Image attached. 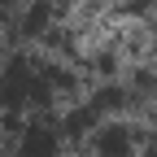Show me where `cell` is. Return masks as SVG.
I'll return each mask as SVG.
<instances>
[{"label": "cell", "mask_w": 157, "mask_h": 157, "mask_svg": "<svg viewBox=\"0 0 157 157\" xmlns=\"http://www.w3.org/2000/svg\"><path fill=\"white\" fill-rule=\"evenodd\" d=\"M127 148H131V131L127 127H105L96 135V153L101 157H122Z\"/></svg>", "instance_id": "obj_1"}]
</instances>
